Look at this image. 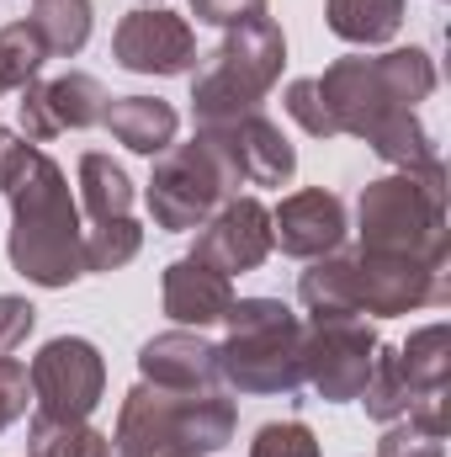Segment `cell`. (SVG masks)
<instances>
[{"label":"cell","mask_w":451,"mask_h":457,"mask_svg":"<svg viewBox=\"0 0 451 457\" xmlns=\"http://www.w3.org/2000/svg\"><path fill=\"white\" fill-rule=\"evenodd\" d=\"M271 0H192V16L208 21V27H244V21H260Z\"/></svg>","instance_id":"34"},{"label":"cell","mask_w":451,"mask_h":457,"mask_svg":"<svg viewBox=\"0 0 451 457\" xmlns=\"http://www.w3.org/2000/svg\"><path fill=\"white\" fill-rule=\"evenodd\" d=\"M48 64V48L37 37V27L21 16L11 27H0V91H21L37 80V70Z\"/></svg>","instance_id":"28"},{"label":"cell","mask_w":451,"mask_h":457,"mask_svg":"<svg viewBox=\"0 0 451 457\" xmlns=\"http://www.w3.org/2000/svg\"><path fill=\"white\" fill-rule=\"evenodd\" d=\"M48 48V59H75L91 43V0H32L27 16Z\"/></svg>","instance_id":"25"},{"label":"cell","mask_w":451,"mask_h":457,"mask_svg":"<svg viewBox=\"0 0 451 457\" xmlns=\"http://www.w3.org/2000/svg\"><path fill=\"white\" fill-rule=\"evenodd\" d=\"M112 59L127 75H186L197 70V32L165 5H138L117 21Z\"/></svg>","instance_id":"12"},{"label":"cell","mask_w":451,"mask_h":457,"mask_svg":"<svg viewBox=\"0 0 451 457\" xmlns=\"http://www.w3.org/2000/svg\"><path fill=\"white\" fill-rule=\"evenodd\" d=\"M32 404V383H27V367L16 356H0V431L16 426Z\"/></svg>","instance_id":"32"},{"label":"cell","mask_w":451,"mask_h":457,"mask_svg":"<svg viewBox=\"0 0 451 457\" xmlns=\"http://www.w3.org/2000/svg\"><path fill=\"white\" fill-rule=\"evenodd\" d=\"M228 197H239V187L228 181V170L202 138L170 144L165 154H154V176H149L144 203H149V219L160 228L192 234V228L208 224L218 213V203H228Z\"/></svg>","instance_id":"7"},{"label":"cell","mask_w":451,"mask_h":457,"mask_svg":"<svg viewBox=\"0 0 451 457\" xmlns=\"http://www.w3.org/2000/svg\"><path fill=\"white\" fill-rule=\"evenodd\" d=\"M144 5H154V0H144Z\"/></svg>","instance_id":"36"},{"label":"cell","mask_w":451,"mask_h":457,"mask_svg":"<svg viewBox=\"0 0 451 457\" xmlns=\"http://www.w3.org/2000/svg\"><path fill=\"white\" fill-rule=\"evenodd\" d=\"M377 345L382 341L366 320H308L303 325V383L330 404L361 399Z\"/></svg>","instance_id":"9"},{"label":"cell","mask_w":451,"mask_h":457,"mask_svg":"<svg viewBox=\"0 0 451 457\" xmlns=\"http://www.w3.org/2000/svg\"><path fill=\"white\" fill-rule=\"evenodd\" d=\"M239 410L218 388L208 394H181L160 383H133L122 394L112 431L117 457H213L234 442Z\"/></svg>","instance_id":"2"},{"label":"cell","mask_w":451,"mask_h":457,"mask_svg":"<svg viewBox=\"0 0 451 457\" xmlns=\"http://www.w3.org/2000/svg\"><path fill=\"white\" fill-rule=\"evenodd\" d=\"M404 11H409V0H330L324 21H330V32L340 43L377 48L404 27Z\"/></svg>","instance_id":"20"},{"label":"cell","mask_w":451,"mask_h":457,"mask_svg":"<svg viewBox=\"0 0 451 457\" xmlns=\"http://www.w3.org/2000/svg\"><path fill=\"white\" fill-rule=\"evenodd\" d=\"M37 144H27L16 128H0V192L21 176V165H27V154H32Z\"/></svg>","instance_id":"35"},{"label":"cell","mask_w":451,"mask_h":457,"mask_svg":"<svg viewBox=\"0 0 451 457\" xmlns=\"http://www.w3.org/2000/svg\"><path fill=\"white\" fill-rule=\"evenodd\" d=\"M398 367L409 378V388L420 399H447V378H451V330L447 325H425L414 330L409 345H398Z\"/></svg>","instance_id":"24"},{"label":"cell","mask_w":451,"mask_h":457,"mask_svg":"<svg viewBox=\"0 0 451 457\" xmlns=\"http://www.w3.org/2000/svg\"><path fill=\"white\" fill-rule=\"evenodd\" d=\"M250 457H319V436L303 420H271L255 431Z\"/></svg>","instance_id":"30"},{"label":"cell","mask_w":451,"mask_h":457,"mask_svg":"<svg viewBox=\"0 0 451 457\" xmlns=\"http://www.w3.org/2000/svg\"><path fill=\"white\" fill-rule=\"evenodd\" d=\"M27 383H32V415L91 420L107 394V361L86 336H59L32 356Z\"/></svg>","instance_id":"8"},{"label":"cell","mask_w":451,"mask_h":457,"mask_svg":"<svg viewBox=\"0 0 451 457\" xmlns=\"http://www.w3.org/2000/svg\"><path fill=\"white\" fill-rule=\"evenodd\" d=\"M138 378L181 394H208L218 388V345L202 341V330H165L138 351Z\"/></svg>","instance_id":"16"},{"label":"cell","mask_w":451,"mask_h":457,"mask_svg":"<svg viewBox=\"0 0 451 457\" xmlns=\"http://www.w3.org/2000/svg\"><path fill=\"white\" fill-rule=\"evenodd\" d=\"M86 271H122L138 250H144V228L127 219H102V224L86 228Z\"/></svg>","instance_id":"29"},{"label":"cell","mask_w":451,"mask_h":457,"mask_svg":"<svg viewBox=\"0 0 451 457\" xmlns=\"http://www.w3.org/2000/svg\"><path fill=\"white\" fill-rule=\"evenodd\" d=\"M27 457H112V436H102L91 420H48L32 415Z\"/></svg>","instance_id":"26"},{"label":"cell","mask_w":451,"mask_h":457,"mask_svg":"<svg viewBox=\"0 0 451 457\" xmlns=\"http://www.w3.org/2000/svg\"><path fill=\"white\" fill-rule=\"evenodd\" d=\"M197 261L218 266L224 277L234 271H255L271 255V208L260 197H228L218 203V213L197 234Z\"/></svg>","instance_id":"14"},{"label":"cell","mask_w":451,"mask_h":457,"mask_svg":"<svg viewBox=\"0 0 451 457\" xmlns=\"http://www.w3.org/2000/svg\"><path fill=\"white\" fill-rule=\"evenodd\" d=\"M377 457H447V404H420L393 420L377 442Z\"/></svg>","instance_id":"27"},{"label":"cell","mask_w":451,"mask_h":457,"mask_svg":"<svg viewBox=\"0 0 451 457\" xmlns=\"http://www.w3.org/2000/svg\"><path fill=\"white\" fill-rule=\"evenodd\" d=\"M361 404H366V415H372L377 426H393V420L414 415L420 404H447V399H420V394L409 388L404 367H398V351L377 345V361H372V378H366V388H361Z\"/></svg>","instance_id":"23"},{"label":"cell","mask_w":451,"mask_h":457,"mask_svg":"<svg viewBox=\"0 0 451 457\" xmlns=\"http://www.w3.org/2000/svg\"><path fill=\"white\" fill-rule=\"evenodd\" d=\"M32 325H37V309L27 298H16V293H0V356L21 351L27 336H32Z\"/></svg>","instance_id":"33"},{"label":"cell","mask_w":451,"mask_h":457,"mask_svg":"<svg viewBox=\"0 0 451 457\" xmlns=\"http://www.w3.org/2000/svg\"><path fill=\"white\" fill-rule=\"evenodd\" d=\"M282 107H287V117H292L303 133H314V138H340L335 122H330V112H324V96H319V86H314V80H292Z\"/></svg>","instance_id":"31"},{"label":"cell","mask_w":451,"mask_h":457,"mask_svg":"<svg viewBox=\"0 0 451 457\" xmlns=\"http://www.w3.org/2000/svg\"><path fill=\"white\" fill-rule=\"evenodd\" d=\"M298 303L308 309V320H361L356 303V255H319L308 261V271L298 277Z\"/></svg>","instance_id":"19"},{"label":"cell","mask_w":451,"mask_h":457,"mask_svg":"<svg viewBox=\"0 0 451 457\" xmlns=\"http://www.w3.org/2000/svg\"><path fill=\"white\" fill-rule=\"evenodd\" d=\"M314 86L324 96V112L335 122V133L366 138L382 117L414 112L436 91V64L425 48H388L377 59L350 54V59L330 64Z\"/></svg>","instance_id":"4"},{"label":"cell","mask_w":451,"mask_h":457,"mask_svg":"<svg viewBox=\"0 0 451 457\" xmlns=\"http://www.w3.org/2000/svg\"><path fill=\"white\" fill-rule=\"evenodd\" d=\"M75 176H80V208H86L91 224H102V219H127V208H133V181H127V170L117 165L112 154H102V149L80 154Z\"/></svg>","instance_id":"22"},{"label":"cell","mask_w":451,"mask_h":457,"mask_svg":"<svg viewBox=\"0 0 451 457\" xmlns=\"http://www.w3.org/2000/svg\"><path fill=\"white\" fill-rule=\"evenodd\" d=\"M218 383L250 399H276L303 388V320L282 298H234L224 314Z\"/></svg>","instance_id":"3"},{"label":"cell","mask_w":451,"mask_h":457,"mask_svg":"<svg viewBox=\"0 0 451 457\" xmlns=\"http://www.w3.org/2000/svg\"><path fill=\"white\" fill-rule=\"evenodd\" d=\"M345 203L324 187H308V192H292L271 208V250L292 255V261H319V255H335L345 245Z\"/></svg>","instance_id":"15"},{"label":"cell","mask_w":451,"mask_h":457,"mask_svg":"<svg viewBox=\"0 0 451 457\" xmlns=\"http://www.w3.org/2000/svg\"><path fill=\"white\" fill-rule=\"evenodd\" d=\"M282 64H287V37H282V27L271 16L228 27L224 43L208 54V64L192 80V117H197V128L260 112L266 91L282 80Z\"/></svg>","instance_id":"6"},{"label":"cell","mask_w":451,"mask_h":457,"mask_svg":"<svg viewBox=\"0 0 451 457\" xmlns=\"http://www.w3.org/2000/svg\"><path fill=\"white\" fill-rule=\"evenodd\" d=\"M107 133H112L122 149H133V154H165L170 144H176V133H181V112L170 107V102H160V96H112V107H107Z\"/></svg>","instance_id":"18"},{"label":"cell","mask_w":451,"mask_h":457,"mask_svg":"<svg viewBox=\"0 0 451 457\" xmlns=\"http://www.w3.org/2000/svg\"><path fill=\"white\" fill-rule=\"evenodd\" d=\"M447 293H451L447 261L356 250V303H361V314L393 320V314H409V309H441Z\"/></svg>","instance_id":"11"},{"label":"cell","mask_w":451,"mask_h":457,"mask_svg":"<svg viewBox=\"0 0 451 457\" xmlns=\"http://www.w3.org/2000/svg\"><path fill=\"white\" fill-rule=\"evenodd\" d=\"M107 107H112L107 86L86 70H70L59 80H32V86H21V102H16L27 144H48L59 133H86L107 117Z\"/></svg>","instance_id":"13"},{"label":"cell","mask_w":451,"mask_h":457,"mask_svg":"<svg viewBox=\"0 0 451 457\" xmlns=\"http://www.w3.org/2000/svg\"><path fill=\"white\" fill-rule=\"evenodd\" d=\"M197 138L218 154L234 187H287L298 176V149L266 112H244L234 122L197 128Z\"/></svg>","instance_id":"10"},{"label":"cell","mask_w":451,"mask_h":457,"mask_svg":"<svg viewBox=\"0 0 451 457\" xmlns=\"http://www.w3.org/2000/svg\"><path fill=\"white\" fill-rule=\"evenodd\" d=\"M361 250L372 255H414V261H447V170H393L361 187L356 203Z\"/></svg>","instance_id":"5"},{"label":"cell","mask_w":451,"mask_h":457,"mask_svg":"<svg viewBox=\"0 0 451 457\" xmlns=\"http://www.w3.org/2000/svg\"><path fill=\"white\" fill-rule=\"evenodd\" d=\"M11 197V234H5V255L16 266V277L37 282V287H70L86 277V228L80 208L70 197V181L59 170L53 154L32 149L21 176L5 187Z\"/></svg>","instance_id":"1"},{"label":"cell","mask_w":451,"mask_h":457,"mask_svg":"<svg viewBox=\"0 0 451 457\" xmlns=\"http://www.w3.org/2000/svg\"><path fill=\"white\" fill-rule=\"evenodd\" d=\"M234 303V282H228L218 266L197 261V255H181L165 266V314L181 325V330H208L218 325Z\"/></svg>","instance_id":"17"},{"label":"cell","mask_w":451,"mask_h":457,"mask_svg":"<svg viewBox=\"0 0 451 457\" xmlns=\"http://www.w3.org/2000/svg\"><path fill=\"white\" fill-rule=\"evenodd\" d=\"M366 144L377 149V160H388L393 170H409V176H420V170H436V165H441L436 138L425 133V122H420L414 112L382 117V122L366 133Z\"/></svg>","instance_id":"21"}]
</instances>
